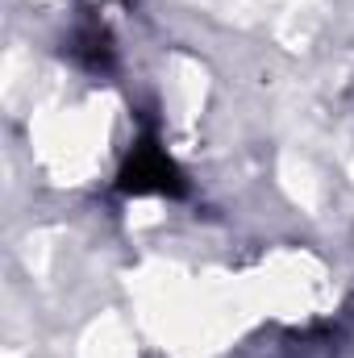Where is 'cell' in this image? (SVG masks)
Instances as JSON below:
<instances>
[{"mask_svg":"<svg viewBox=\"0 0 354 358\" xmlns=\"http://www.w3.org/2000/svg\"><path fill=\"white\" fill-rule=\"evenodd\" d=\"M76 55L88 63L92 71L108 67V38H104L100 29H88V34H80V46H76Z\"/></svg>","mask_w":354,"mask_h":358,"instance_id":"7a4b0ae2","label":"cell"},{"mask_svg":"<svg viewBox=\"0 0 354 358\" xmlns=\"http://www.w3.org/2000/svg\"><path fill=\"white\" fill-rule=\"evenodd\" d=\"M121 192H183V179H179L176 163L146 138L142 146H134L125 171H121Z\"/></svg>","mask_w":354,"mask_h":358,"instance_id":"6da1fadb","label":"cell"}]
</instances>
